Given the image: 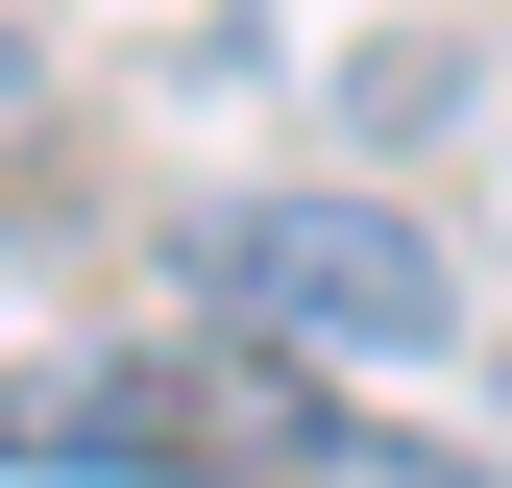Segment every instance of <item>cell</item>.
Returning <instances> with one entry per match:
<instances>
[{
    "label": "cell",
    "instance_id": "7a4b0ae2",
    "mask_svg": "<svg viewBox=\"0 0 512 488\" xmlns=\"http://www.w3.org/2000/svg\"><path fill=\"white\" fill-rule=\"evenodd\" d=\"M0 464H49V488H147V464H171V366H0Z\"/></svg>",
    "mask_w": 512,
    "mask_h": 488
},
{
    "label": "cell",
    "instance_id": "6da1fadb",
    "mask_svg": "<svg viewBox=\"0 0 512 488\" xmlns=\"http://www.w3.org/2000/svg\"><path fill=\"white\" fill-rule=\"evenodd\" d=\"M196 293L269 318V342H317V366H439V318H464L439 220H391V196H220L196 220Z\"/></svg>",
    "mask_w": 512,
    "mask_h": 488
},
{
    "label": "cell",
    "instance_id": "3957f363",
    "mask_svg": "<svg viewBox=\"0 0 512 488\" xmlns=\"http://www.w3.org/2000/svg\"><path fill=\"white\" fill-rule=\"evenodd\" d=\"M171 440H244V464H366V415L317 391V366H293L269 318H220L196 366H171Z\"/></svg>",
    "mask_w": 512,
    "mask_h": 488
},
{
    "label": "cell",
    "instance_id": "277c9868",
    "mask_svg": "<svg viewBox=\"0 0 512 488\" xmlns=\"http://www.w3.org/2000/svg\"><path fill=\"white\" fill-rule=\"evenodd\" d=\"M25 98H49V74H25V25H0V122H25Z\"/></svg>",
    "mask_w": 512,
    "mask_h": 488
}]
</instances>
